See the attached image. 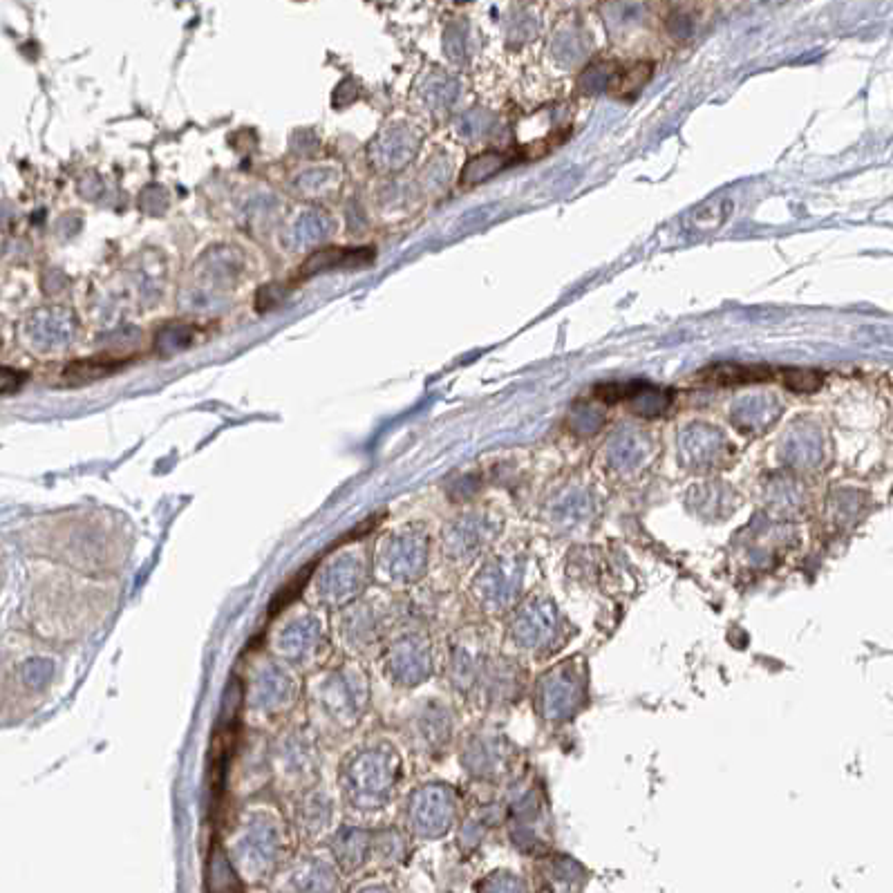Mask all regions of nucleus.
<instances>
[{
    "instance_id": "obj_3",
    "label": "nucleus",
    "mask_w": 893,
    "mask_h": 893,
    "mask_svg": "<svg viewBox=\"0 0 893 893\" xmlns=\"http://www.w3.org/2000/svg\"><path fill=\"white\" fill-rule=\"evenodd\" d=\"M652 77V63H634L629 68L618 70L607 83V92L611 97L632 101L638 92L645 88V83Z\"/></svg>"
},
{
    "instance_id": "obj_5",
    "label": "nucleus",
    "mask_w": 893,
    "mask_h": 893,
    "mask_svg": "<svg viewBox=\"0 0 893 893\" xmlns=\"http://www.w3.org/2000/svg\"><path fill=\"white\" fill-rule=\"evenodd\" d=\"M784 383L786 388H791L793 392H815L822 388L824 383V374L817 370H786L784 372Z\"/></svg>"
},
{
    "instance_id": "obj_2",
    "label": "nucleus",
    "mask_w": 893,
    "mask_h": 893,
    "mask_svg": "<svg viewBox=\"0 0 893 893\" xmlns=\"http://www.w3.org/2000/svg\"><path fill=\"white\" fill-rule=\"evenodd\" d=\"M703 381L717 385H746L773 379V370L764 365H739V363H719L701 374Z\"/></svg>"
},
{
    "instance_id": "obj_6",
    "label": "nucleus",
    "mask_w": 893,
    "mask_h": 893,
    "mask_svg": "<svg viewBox=\"0 0 893 893\" xmlns=\"http://www.w3.org/2000/svg\"><path fill=\"white\" fill-rule=\"evenodd\" d=\"M23 381H25V374H21L18 370L0 368V394L18 390L23 385Z\"/></svg>"
},
{
    "instance_id": "obj_1",
    "label": "nucleus",
    "mask_w": 893,
    "mask_h": 893,
    "mask_svg": "<svg viewBox=\"0 0 893 893\" xmlns=\"http://www.w3.org/2000/svg\"><path fill=\"white\" fill-rule=\"evenodd\" d=\"M520 159H522V155L500 153V150L479 153L464 166V173H462V180H459V184L462 186L482 184L486 180H491V177H495L500 171H504L506 166L520 162Z\"/></svg>"
},
{
    "instance_id": "obj_4",
    "label": "nucleus",
    "mask_w": 893,
    "mask_h": 893,
    "mask_svg": "<svg viewBox=\"0 0 893 893\" xmlns=\"http://www.w3.org/2000/svg\"><path fill=\"white\" fill-rule=\"evenodd\" d=\"M117 365L110 363H94V361H83V363H72L68 370H65V381L81 385V383H90L97 381L101 376H106L110 372H115Z\"/></svg>"
}]
</instances>
